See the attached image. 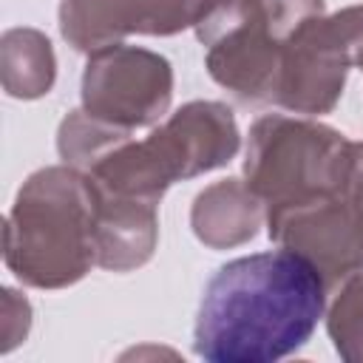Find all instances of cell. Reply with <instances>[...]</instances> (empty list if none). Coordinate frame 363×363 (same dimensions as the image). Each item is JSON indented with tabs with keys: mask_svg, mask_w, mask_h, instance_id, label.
<instances>
[{
	"mask_svg": "<svg viewBox=\"0 0 363 363\" xmlns=\"http://www.w3.org/2000/svg\"><path fill=\"white\" fill-rule=\"evenodd\" d=\"M326 292L318 267L295 250L233 258L204 286L193 349L207 363H275L312 337Z\"/></svg>",
	"mask_w": 363,
	"mask_h": 363,
	"instance_id": "cell-1",
	"label": "cell"
},
{
	"mask_svg": "<svg viewBox=\"0 0 363 363\" xmlns=\"http://www.w3.org/2000/svg\"><path fill=\"white\" fill-rule=\"evenodd\" d=\"M96 190L71 164L34 170L6 216L3 261L37 289L82 281L96 264Z\"/></svg>",
	"mask_w": 363,
	"mask_h": 363,
	"instance_id": "cell-2",
	"label": "cell"
},
{
	"mask_svg": "<svg viewBox=\"0 0 363 363\" xmlns=\"http://www.w3.org/2000/svg\"><path fill=\"white\" fill-rule=\"evenodd\" d=\"M238 147L233 111L224 102L196 99L173 111L150 136L119 139L82 173L105 193L159 201L170 184L224 167Z\"/></svg>",
	"mask_w": 363,
	"mask_h": 363,
	"instance_id": "cell-3",
	"label": "cell"
},
{
	"mask_svg": "<svg viewBox=\"0 0 363 363\" xmlns=\"http://www.w3.org/2000/svg\"><path fill=\"white\" fill-rule=\"evenodd\" d=\"M323 11V0H216L196 26L207 74L241 102H272L286 40Z\"/></svg>",
	"mask_w": 363,
	"mask_h": 363,
	"instance_id": "cell-4",
	"label": "cell"
},
{
	"mask_svg": "<svg viewBox=\"0 0 363 363\" xmlns=\"http://www.w3.org/2000/svg\"><path fill=\"white\" fill-rule=\"evenodd\" d=\"M352 142L315 119L267 113L252 122L244 182L267 210L306 204L346 190Z\"/></svg>",
	"mask_w": 363,
	"mask_h": 363,
	"instance_id": "cell-5",
	"label": "cell"
},
{
	"mask_svg": "<svg viewBox=\"0 0 363 363\" xmlns=\"http://www.w3.org/2000/svg\"><path fill=\"white\" fill-rule=\"evenodd\" d=\"M363 54V3L301 23L284 45L272 102L284 111L320 116L335 111L349 68Z\"/></svg>",
	"mask_w": 363,
	"mask_h": 363,
	"instance_id": "cell-6",
	"label": "cell"
},
{
	"mask_svg": "<svg viewBox=\"0 0 363 363\" xmlns=\"http://www.w3.org/2000/svg\"><path fill=\"white\" fill-rule=\"evenodd\" d=\"M82 111L116 128H150L173 99L167 57L139 45H102L88 54L82 71Z\"/></svg>",
	"mask_w": 363,
	"mask_h": 363,
	"instance_id": "cell-7",
	"label": "cell"
},
{
	"mask_svg": "<svg viewBox=\"0 0 363 363\" xmlns=\"http://www.w3.org/2000/svg\"><path fill=\"white\" fill-rule=\"evenodd\" d=\"M267 233L278 247L309 258L329 289L363 272V224L346 190L306 204L267 210Z\"/></svg>",
	"mask_w": 363,
	"mask_h": 363,
	"instance_id": "cell-8",
	"label": "cell"
},
{
	"mask_svg": "<svg viewBox=\"0 0 363 363\" xmlns=\"http://www.w3.org/2000/svg\"><path fill=\"white\" fill-rule=\"evenodd\" d=\"M216 0H62L60 31L77 51H96L130 34L173 37L196 28Z\"/></svg>",
	"mask_w": 363,
	"mask_h": 363,
	"instance_id": "cell-9",
	"label": "cell"
},
{
	"mask_svg": "<svg viewBox=\"0 0 363 363\" xmlns=\"http://www.w3.org/2000/svg\"><path fill=\"white\" fill-rule=\"evenodd\" d=\"M94 184V182H91ZM96 190V267L130 272L150 261L159 241V201Z\"/></svg>",
	"mask_w": 363,
	"mask_h": 363,
	"instance_id": "cell-10",
	"label": "cell"
},
{
	"mask_svg": "<svg viewBox=\"0 0 363 363\" xmlns=\"http://www.w3.org/2000/svg\"><path fill=\"white\" fill-rule=\"evenodd\" d=\"M267 207L241 179H221L204 187L190 207V227L210 250H230L258 235Z\"/></svg>",
	"mask_w": 363,
	"mask_h": 363,
	"instance_id": "cell-11",
	"label": "cell"
},
{
	"mask_svg": "<svg viewBox=\"0 0 363 363\" xmlns=\"http://www.w3.org/2000/svg\"><path fill=\"white\" fill-rule=\"evenodd\" d=\"M0 79L14 99L45 96L57 79L51 40L37 28H9L0 37Z\"/></svg>",
	"mask_w": 363,
	"mask_h": 363,
	"instance_id": "cell-12",
	"label": "cell"
},
{
	"mask_svg": "<svg viewBox=\"0 0 363 363\" xmlns=\"http://www.w3.org/2000/svg\"><path fill=\"white\" fill-rule=\"evenodd\" d=\"M326 332L346 363H363V272L340 284L326 312Z\"/></svg>",
	"mask_w": 363,
	"mask_h": 363,
	"instance_id": "cell-13",
	"label": "cell"
},
{
	"mask_svg": "<svg viewBox=\"0 0 363 363\" xmlns=\"http://www.w3.org/2000/svg\"><path fill=\"white\" fill-rule=\"evenodd\" d=\"M31 326V303L14 292V289H3V352H11L20 340H26Z\"/></svg>",
	"mask_w": 363,
	"mask_h": 363,
	"instance_id": "cell-14",
	"label": "cell"
},
{
	"mask_svg": "<svg viewBox=\"0 0 363 363\" xmlns=\"http://www.w3.org/2000/svg\"><path fill=\"white\" fill-rule=\"evenodd\" d=\"M357 68H360V71H363V54H360V60H357Z\"/></svg>",
	"mask_w": 363,
	"mask_h": 363,
	"instance_id": "cell-15",
	"label": "cell"
}]
</instances>
